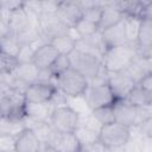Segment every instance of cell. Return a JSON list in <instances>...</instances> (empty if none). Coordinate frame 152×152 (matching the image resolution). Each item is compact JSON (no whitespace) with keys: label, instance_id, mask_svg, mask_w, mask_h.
I'll list each match as a JSON object with an SVG mask.
<instances>
[{"label":"cell","instance_id":"37","mask_svg":"<svg viewBox=\"0 0 152 152\" xmlns=\"http://www.w3.org/2000/svg\"><path fill=\"white\" fill-rule=\"evenodd\" d=\"M104 152H124V146H114V147H104Z\"/></svg>","mask_w":152,"mask_h":152},{"label":"cell","instance_id":"35","mask_svg":"<svg viewBox=\"0 0 152 152\" xmlns=\"http://www.w3.org/2000/svg\"><path fill=\"white\" fill-rule=\"evenodd\" d=\"M139 128H140L141 134L152 138V118H150V119L146 120L144 124H141V125L139 126Z\"/></svg>","mask_w":152,"mask_h":152},{"label":"cell","instance_id":"38","mask_svg":"<svg viewBox=\"0 0 152 152\" xmlns=\"http://www.w3.org/2000/svg\"><path fill=\"white\" fill-rule=\"evenodd\" d=\"M8 152H17V150H13V151H8Z\"/></svg>","mask_w":152,"mask_h":152},{"label":"cell","instance_id":"16","mask_svg":"<svg viewBox=\"0 0 152 152\" xmlns=\"http://www.w3.org/2000/svg\"><path fill=\"white\" fill-rule=\"evenodd\" d=\"M126 71L129 74V76L134 80V82L137 84L140 83L147 75H150L152 72V62H151V58L137 53L135 58L129 64V66L127 68Z\"/></svg>","mask_w":152,"mask_h":152},{"label":"cell","instance_id":"32","mask_svg":"<svg viewBox=\"0 0 152 152\" xmlns=\"http://www.w3.org/2000/svg\"><path fill=\"white\" fill-rule=\"evenodd\" d=\"M139 19L142 20H152V1L151 2H144L141 7V12L139 15Z\"/></svg>","mask_w":152,"mask_h":152},{"label":"cell","instance_id":"19","mask_svg":"<svg viewBox=\"0 0 152 152\" xmlns=\"http://www.w3.org/2000/svg\"><path fill=\"white\" fill-rule=\"evenodd\" d=\"M52 102L46 103H25V114L31 121H48L55 108H51Z\"/></svg>","mask_w":152,"mask_h":152},{"label":"cell","instance_id":"12","mask_svg":"<svg viewBox=\"0 0 152 152\" xmlns=\"http://www.w3.org/2000/svg\"><path fill=\"white\" fill-rule=\"evenodd\" d=\"M58 57L59 52L53 48V45L50 43H45L37 46L32 63L39 70H49Z\"/></svg>","mask_w":152,"mask_h":152},{"label":"cell","instance_id":"30","mask_svg":"<svg viewBox=\"0 0 152 152\" xmlns=\"http://www.w3.org/2000/svg\"><path fill=\"white\" fill-rule=\"evenodd\" d=\"M15 140H17V137L1 133V135H0V152H8V151L15 150Z\"/></svg>","mask_w":152,"mask_h":152},{"label":"cell","instance_id":"36","mask_svg":"<svg viewBox=\"0 0 152 152\" xmlns=\"http://www.w3.org/2000/svg\"><path fill=\"white\" fill-rule=\"evenodd\" d=\"M138 84H140L142 88H145L147 91H150V93H152V72L150 74V75H147L140 83H138Z\"/></svg>","mask_w":152,"mask_h":152},{"label":"cell","instance_id":"4","mask_svg":"<svg viewBox=\"0 0 152 152\" xmlns=\"http://www.w3.org/2000/svg\"><path fill=\"white\" fill-rule=\"evenodd\" d=\"M131 138V128L119 122L103 125L99 132V141L104 147L124 146Z\"/></svg>","mask_w":152,"mask_h":152},{"label":"cell","instance_id":"11","mask_svg":"<svg viewBox=\"0 0 152 152\" xmlns=\"http://www.w3.org/2000/svg\"><path fill=\"white\" fill-rule=\"evenodd\" d=\"M76 49L82 51V52L93 55V56H95V57H97L102 61V57H103V55L107 50V46H106V44L102 39L101 32H97V33H95L90 37L77 39Z\"/></svg>","mask_w":152,"mask_h":152},{"label":"cell","instance_id":"25","mask_svg":"<svg viewBox=\"0 0 152 152\" xmlns=\"http://www.w3.org/2000/svg\"><path fill=\"white\" fill-rule=\"evenodd\" d=\"M91 115L94 116V119L101 126L108 125V124H112V122H115L113 106H107V107H102V108L91 110Z\"/></svg>","mask_w":152,"mask_h":152},{"label":"cell","instance_id":"3","mask_svg":"<svg viewBox=\"0 0 152 152\" xmlns=\"http://www.w3.org/2000/svg\"><path fill=\"white\" fill-rule=\"evenodd\" d=\"M49 122L57 132L74 133L80 125V115L72 107L63 104L52 110Z\"/></svg>","mask_w":152,"mask_h":152},{"label":"cell","instance_id":"15","mask_svg":"<svg viewBox=\"0 0 152 152\" xmlns=\"http://www.w3.org/2000/svg\"><path fill=\"white\" fill-rule=\"evenodd\" d=\"M50 146L57 152H80L82 148L75 133H61L57 131L50 142Z\"/></svg>","mask_w":152,"mask_h":152},{"label":"cell","instance_id":"9","mask_svg":"<svg viewBox=\"0 0 152 152\" xmlns=\"http://www.w3.org/2000/svg\"><path fill=\"white\" fill-rule=\"evenodd\" d=\"M56 13L69 28H74L76 24L83 18L84 10L80 2L64 1V2H58Z\"/></svg>","mask_w":152,"mask_h":152},{"label":"cell","instance_id":"31","mask_svg":"<svg viewBox=\"0 0 152 152\" xmlns=\"http://www.w3.org/2000/svg\"><path fill=\"white\" fill-rule=\"evenodd\" d=\"M124 152H142L139 139L131 137L128 141L124 145Z\"/></svg>","mask_w":152,"mask_h":152},{"label":"cell","instance_id":"8","mask_svg":"<svg viewBox=\"0 0 152 152\" xmlns=\"http://www.w3.org/2000/svg\"><path fill=\"white\" fill-rule=\"evenodd\" d=\"M107 83L116 100H125L137 84L126 70L119 72H109Z\"/></svg>","mask_w":152,"mask_h":152},{"label":"cell","instance_id":"34","mask_svg":"<svg viewBox=\"0 0 152 152\" xmlns=\"http://www.w3.org/2000/svg\"><path fill=\"white\" fill-rule=\"evenodd\" d=\"M80 152H104V146L100 141H97L95 144H91V145L82 147Z\"/></svg>","mask_w":152,"mask_h":152},{"label":"cell","instance_id":"13","mask_svg":"<svg viewBox=\"0 0 152 152\" xmlns=\"http://www.w3.org/2000/svg\"><path fill=\"white\" fill-rule=\"evenodd\" d=\"M137 53L151 57L152 53V20H140L137 36Z\"/></svg>","mask_w":152,"mask_h":152},{"label":"cell","instance_id":"29","mask_svg":"<svg viewBox=\"0 0 152 152\" xmlns=\"http://www.w3.org/2000/svg\"><path fill=\"white\" fill-rule=\"evenodd\" d=\"M36 49L37 48H33V44L21 45V49L19 51V55L17 56L18 62L19 63H32Z\"/></svg>","mask_w":152,"mask_h":152},{"label":"cell","instance_id":"24","mask_svg":"<svg viewBox=\"0 0 152 152\" xmlns=\"http://www.w3.org/2000/svg\"><path fill=\"white\" fill-rule=\"evenodd\" d=\"M74 32H76L77 34V38H86V37H90L95 33L99 32V28H97V24L86 19V18H82L77 24L76 26L72 28Z\"/></svg>","mask_w":152,"mask_h":152},{"label":"cell","instance_id":"10","mask_svg":"<svg viewBox=\"0 0 152 152\" xmlns=\"http://www.w3.org/2000/svg\"><path fill=\"white\" fill-rule=\"evenodd\" d=\"M101 34H102V39H103L107 49L108 48H114V46H121V45L132 44L129 42L125 17L119 24H116L115 26L106 30Z\"/></svg>","mask_w":152,"mask_h":152},{"label":"cell","instance_id":"6","mask_svg":"<svg viewBox=\"0 0 152 152\" xmlns=\"http://www.w3.org/2000/svg\"><path fill=\"white\" fill-rule=\"evenodd\" d=\"M38 27L43 38H49V43L57 37L69 34V28L57 15V13H42L38 19Z\"/></svg>","mask_w":152,"mask_h":152},{"label":"cell","instance_id":"26","mask_svg":"<svg viewBox=\"0 0 152 152\" xmlns=\"http://www.w3.org/2000/svg\"><path fill=\"white\" fill-rule=\"evenodd\" d=\"M20 49H21V44L12 34L1 38V53L17 57L19 55Z\"/></svg>","mask_w":152,"mask_h":152},{"label":"cell","instance_id":"33","mask_svg":"<svg viewBox=\"0 0 152 152\" xmlns=\"http://www.w3.org/2000/svg\"><path fill=\"white\" fill-rule=\"evenodd\" d=\"M139 141H140V146H141L142 152H152V138L141 134Z\"/></svg>","mask_w":152,"mask_h":152},{"label":"cell","instance_id":"5","mask_svg":"<svg viewBox=\"0 0 152 152\" xmlns=\"http://www.w3.org/2000/svg\"><path fill=\"white\" fill-rule=\"evenodd\" d=\"M116 99L108 83L90 84L86 91V103L90 110L113 106Z\"/></svg>","mask_w":152,"mask_h":152},{"label":"cell","instance_id":"23","mask_svg":"<svg viewBox=\"0 0 152 152\" xmlns=\"http://www.w3.org/2000/svg\"><path fill=\"white\" fill-rule=\"evenodd\" d=\"M74 133H75L76 138L78 139L81 147H84V146H88V145H91V144H95L99 141V131H96L87 125H83L81 122Z\"/></svg>","mask_w":152,"mask_h":152},{"label":"cell","instance_id":"22","mask_svg":"<svg viewBox=\"0 0 152 152\" xmlns=\"http://www.w3.org/2000/svg\"><path fill=\"white\" fill-rule=\"evenodd\" d=\"M76 37L72 36L71 31L69 34H64L57 38H53L50 44L53 45V48L59 52V55H64V56H69L75 49H76Z\"/></svg>","mask_w":152,"mask_h":152},{"label":"cell","instance_id":"1","mask_svg":"<svg viewBox=\"0 0 152 152\" xmlns=\"http://www.w3.org/2000/svg\"><path fill=\"white\" fill-rule=\"evenodd\" d=\"M137 56V48L132 44L108 48L102 57V64L108 72L125 71Z\"/></svg>","mask_w":152,"mask_h":152},{"label":"cell","instance_id":"20","mask_svg":"<svg viewBox=\"0 0 152 152\" xmlns=\"http://www.w3.org/2000/svg\"><path fill=\"white\" fill-rule=\"evenodd\" d=\"M39 71L40 70L33 63H19L12 75L25 84L31 86L32 83H36L38 81Z\"/></svg>","mask_w":152,"mask_h":152},{"label":"cell","instance_id":"2","mask_svg":"<svg viewBox=\"0 0 152 152\" xmlns=\"http://www.w3.org/2000/svg\"><path fill=\"white\" fill-rule=\"evenodd\" d=\"M55 84L57 89L64 95L70 97H78L86 94L89 87V81L75 69L69 68L55 77Z\"/></svg>","mask_w":152,"mask_h":152},{"label":"cell","instance_id":"14","mask_svg":"<svg viewBox=\"0 0 152 152\" xmlns=\"http://www.w3.org/2000/svg\"><path fill=\"white\" fill-rule=\"evenodd\" d=\"M114 109V116L115 121L127 126V127H133L135 124L137 119V107L131 104L126 100H116L115 103L113 104Z\"/></svg>","mask_w":152,"mask_h":152},{"label":"cell","instance_id":"17","mask_svg":"<svg viewBox=\"0 0 152 152\" xmlns=\"http://www.w3.org/2000/svg\"><path fill=\"white\" fill-rule=\"evenodd\" d=\"M42 142L37 134L28 127H26L15 140L17 152H40Z\"/></svg>","mask_w":152,"mask_h":152},{"label":"cell","instance_id":"27","mask_svg":"<svg viewBox=\"0 0 152 152\" xmlns=\"http://www.w3.org/2000/svg\"><path fill=\"white\" fill-rule=\"evenodd\" d=\"M70 66V61H69V56H64V55H59V57L55 61V63L52 64V66L49 69L50 72L52 74L53 77H57L58 75H61L62 72H64L65 70H68Z\"/></svg>","mask_w":152,"mask_h":152},{"label":"cell","instance_id":"18","mask_svg":"<svg viewBox=\"0 0 152 152\" xmlns=\"http://www.w3.org/2000/svg\"><path fill=\"white\" fill-rule=\"evenodd\" d=\"M124 13L119 10V7H115L114 5H104L103 11L97 25L99 32H104L106 30L115 26L124 19Z\"/></svg>","mask_w":152,"mask_h":152},{"label":"cell","instance_id":"39","mask_svg":"<svg viewBox=\"0 0 152 152\" xmlns=\"http://www.w3.org/2000/svg\"><path fill=\"white\" fill-rule=\"evenodd\" d=\"M40 152H42V151H40Z\"/></svg>","mask_w":152,"mask_h":152},{"label":"cell","instance_id":"21","mask_svg":"<svg viewBox=\"0 0 152 152\" xmlns=\"http://www.w3.org/2000/svg\"><path fill=\"white\" fill-rule=\"evenodd\" d=\"M125 100L135 107H150L152 106V93L147 91L140 84H135Z\"/></svg>","mask_w":152,"mask_h":152},{"label":"cell","instance_id":"28","mask_svg":"<svg viewBox=\"0 0 152 152\" xmlns=\"http://www.w3.org/2000/svg\"><path fill=\"white\" fill-rule=\"evenodd\" d=\"M19 62L17 57L1 53V74H12L18 66Z\"/></svg>","mask_w":152,"mask_h":152},{"label":"cell","instance_id":"7","mask_svg":"<svg viewBox=\"0 0 152 152\" xmlns=\"http://www.w3.org/2000/svg\"><path fill=\"white\" fill-rule=\"evenodd\" d=\"M58 89L53 82H36L28 86L24 96L28 103H46L52 101Z\"/></svg>","mask_w":152,"mask_h":152}]
</instances>
